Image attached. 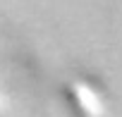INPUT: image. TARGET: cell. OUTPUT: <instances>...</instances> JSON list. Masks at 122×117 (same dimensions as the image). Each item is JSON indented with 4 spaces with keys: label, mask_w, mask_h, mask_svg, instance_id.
<instances>
[{
    "label": "cell",
    "mask_w": 122,
    "mask_h": 117,
    "mask_svg": "<svg viewBox=\"0 0 122 117\" xmlns=\"http://www.w3.org/2000/svg\"><path fill=\"white\" fill-rule=\"evenodd\" d=\"M67 100L72 103V107L81 115V117H103V103L96 96V91L84 84V81H70L65 86Z\"/></svg>",
    "instance_id": "6da1fadb"
}]
</instances>
